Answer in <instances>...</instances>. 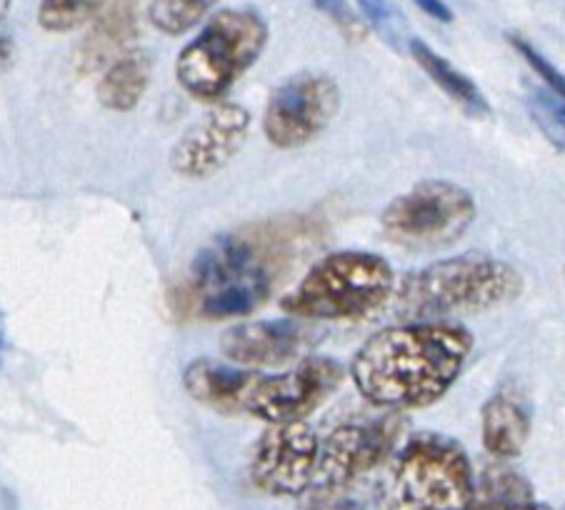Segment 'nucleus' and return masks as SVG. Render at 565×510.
<instances>
[{"mask_svg": "<svg viewBox=\"0 0 565 510\" xmlns=\"http://www.w3.org/2000/svg\"><path fill=\"white\" fill-rule=\"evenodd\" d=\"M318 241L320 223L308 215H280L223 233L193 258L188 298L209 320L256 314Z\"/></svg>", "mask_w": 565, "mask_h": 510, "instance_id": "1", "label": "nucleus"}, {"mask_svg": "<svg viewBox=\"0 0 565 510\" xmlns=\"http://www.w3.org/2000/svg\"><path fill=\"white\" fill-rule=\"evenodd\" d=\"M470 351L473 336L454 320L388 326L358 348L351 378L358 393L379 408H426L458 381Z\"/></svg>", "mask_w": 565, "mask_h": 510, "instance_id": "2", "label": "nucleus"}, {"mask_svg": "<svg viewBox=\"0 0 565 510\" xmlns=\"http://www.w3.org/2000/svg\"><path fill=\"white\" fill-rule=\"evenodd\" d=\"M523 293L521 270L491 255L466 253L408 273L393 288L398 318L408 323L440 316L478 314L505 306Z\"/></svg>", "mask_w": 565, "mask_h": 510, "instance_id": "3", "label": "nucleus"}, {"mask_svg": "<svg viewBox=\"0 0 565 510\" xmlns=\"http://www.w3.org/2000/svg\"><path fill=\"white\" fill-rule=\"evenodd\" d=\"M268 35L266 18L256 8H223L178 53L175 78L195 100L221 103L258 63Z\"/></svg>", "mask_w": 565, "mask_h": 510, "instance_id": "4", "label": "nucleus"}, {"mask_svg": "<svg viewBox=\"0 0 565 510\" xmlns=\"http://www.w3.org/2000/svg\"><path fill=\"white\" fill-rule=\"evenodd\" d=\"M391 263L371 251H338L318 258L280 308L298 320H361L388 304Z\"/></svg>", "mask_w": 565, "mask_h": 510, "instance_id": "5", "label": "nucleus"}, {"mask_svg": "<svg viewBox=\"0 0 565 510\" xmlns=\"http://www.w3.org/2000/svg\"><path fill=\"white\" fill-rule=\"evenodd\" d=\"M476 478L466 450L438 433H418L393 460L385 510H468Z\"/></svg>", "mask_w": 565, "mask_h": 510, "instance_id": "6", "label": "nucleus"}, {"mask_svg": "<svg viewBox=\"0 0 565 510\" xmlns=\"http://www.w3.org/2000/svg\"><path fill=\"white\" fill-rule=\"evenodd\" d=\"M478 219L476 198L463 185L430 178L395 195L383 208L381 229L406 248H443L456 243Z\"/></svg>", "mask_w": 565, "mask_h": 510, "instance_id": "7", "label": "nucleus"}, {"mask_svg": "<svg viewBox=\"0 0 565 510\" xmlns=\"http://www.w3.org/2000/svg\"><path fill=\"white\" fill-rule=\"evenodd\" d=\"M341 110V85L328 73L303 71L282 81L263 110V134L280 150L308 146Z\"/></svg>", "mask_w": 565, "mask_h": 510, "instance_id": "8", "label": "nucleus"}, {"mask_svg": "<svg viewBox=\"0 0 565 510\" xmlns=\"http://www.w3.org/2000/svg\"><path fill=\"white\" fill-rule=\"evenodd\" d=\"M403 433L401 418H383L373 423H348L335 428L318 446L313 484L308 493L316 500H331L343 490L353 488L363 476L395 450Z\"/></svg>", "mask_w": 565, "mask_h": 510, "instance_id": "9", "label": "nucleus"}, {"mask_svg": "<svg viewBox=\"0 0 565 510\" xmlns=\"http://www.w3.org/2000/svg\"><path fill=\"white\" fill-rule=\"evenodd\" d=\"M343 378V365L333 358H303L288 373L258 375L243 403V413L268 425L300 423L341 389Z\"/></svg>", "mask_w": 565, "mask_h": 510, "instance_id": "10", "label": "nucleus"}, {"mask_svg": "<svg viewBox=\"0 0 565 510\" xmlns=\"http://www.w3.org/2000/svg\"><path fill=\"white\" fill-rule=\"evenodd\" d=\"M250 113L241 103H218L195 120L171 148V170L185 181H205L218 176L246 146Z\"/></svg>", "mask_w": 565, "mask_h": 510, "instance_id": "11", "label": "nucleus"}, {"mask_svg": "<svg viewBox=\"0 0 565 510\" xmlns=\"http://www.w3.org/2000/svg\"><path fill=\"white\" fill-rule=\"evenodd\" d=\"M320 440L306 421L270 425L250 460V480L263 493L298 498L313 484Z\"/></svg>", "mask_w": 565, "mask_h": 510, "instance_id": "12", "label": "nucleus"}, {"mask_svg": "<svg viewBox=\"0 0 565 510\" xmlns=\"http://www.w3.org/2000/svg\"><path fill=\"white\" fill-rule=\"evenodd\" d=\"M316 340V330L306 320L276 318L248 320L233 326L221 338V351L231 363L243 368H270L290 363L306 353Z\"/></svg>", "mask_w": 565, "mask_h": 510, "instance_id": "13", "label": "nucleus"}, {"mask_svg": "<svg viewBox=\"0 0 565 510\" xmlns=\"http://www.w3.org/2000/svg\"><path fill=\"white\" fill-rule=\"evenodd\" d=\"M258 375L260 373L256 371L213 361V358H195L183 371V389L205 408L223 415H235L243 413V403H246Z\"/></svg>", "mask_w": 565, "mask_h": 510, "instance_id": "14", "label": "nucleus"}, {"mask_svg": "<svg viewBox=\"0 0 565 510\" xmlns=\"http://www.w3.org/2000/svg\"><path fill=\"white\" fill-rule=\"evenodd\" d=\"M88 25L90 31L75 53L81 73L103 71L110 61L130 51V43L138 35V0H110Z\"/></svg>", "mask_w": 565, "mask_h": 510, "instance_id": "15", "label": "nucleus"}, {"mask_svg": "<svg viewBox=\"0 0 565 510\" xmlns=\"http://www.w3.org/2000/svg\"><path fill=\"white\" fill-rule=\"evenodd\" d=\"M483 446L495 458H518L531 438V413L513 395L495 393L480 413Z\"/></svg>", "mask_w": 565, "mask_h": 510, "instance_id": "16", "label": "nucleus"}, {"mask_svg": "<svg viewBox=\"0 0 565 510\" xmlns=\"http://www.w3.org/2000/svg\"><path fill=\"white\" fill-rule=\"evenodd\" d=\"M150 75H153V61L140 49H130L116 61H110L100 73L98 81V100L103 108L128 113L143 100Z\"/></svg>", "mask_w": 565, "mask_h": 510, "instance_id": "17", "label": "nucleus"}, {"mask_svg": "<svg viewBox=\"0 0 565 510\" xmlns=\"http://www.w3.org/2000/svg\"><path fill=\"white\" fill-rule=\"evenodd\" d=\"M408 51L420 68L426 71L428 78L436 83L438 88L446 91V96L460 103L468 113H473V116H488V113H491V106H488L483 91H480L466 73H460L454 63H448L443 55L433 51L426 41H420V38H411Z\"/></svg>", "mask_w": 565, "mask_h": 510, "instance_id": "18", "label": "nucleus"}, {"mask_svg": "<svg viewBox=\"0 0 565 510\" xmlns=\"http://www.w3.org/2000/svg\"><path fill=\"white\" fill-rule=\"evenodd\" d=\"M221 0H150L148 21L163 35L178 38L209 18Z\"/></svg>", "mask_w": 565, "mask_h": 510, "instance_id": "19", "label": "nucleus"}, {"mask_svg": "<svg viewBox=\"0 0 565 510\" xmlns=\"http://www.w3.org/2000/svg\"><path fill=\"white\" fill-rule=\"evenodd\" d=\"M533 500V490L529 480L513 474V470H493L476 486L473 503L480 510H511Z\"/></svg>", "mask_w": 565, "mask_h": 510, "instance_id": "20", "label": "nucleus"}, {"mask_svg": "<svg viewBox=\"0 0 565 510\" xmlns=\"http://www.w3.org/2000/svg\"><path fill=\"white\" fill-rule=\"evenodd\" d=\"M110 0H41L38 25L49 33H71L88 25Z\"/></svg>", "mask_w": 565, "mask_h": 510, "instance_id": "21", "label": "nucleus"}, {"mask_svg": "<svg viewBox=\"0 0 565 510\" xmlns=\"http://www.w3.org/2000/svg\"><path fill=\"white\" fill-rule=\"evenodd\" d=\"M328 21H331L338 31L343 33L345 41L363 43L369 35V25L363 23V18L353 11V6L348 0H310Z\"/></svg>", "mask_w": 565, "mask_h": 510, "instance_id": "22", "label": "nucleus"}, {"mask_svg": "<svg viewBox=\"0 0 565 510\" xmlns=\"http://www.w3.org/2000/svg\"><path fill=\"white\" fill-rule=\"evenodd\" d=\"M508 43L513 45L515 49V53L521 55V59L531 65V71L539 75V78L548 85L551 88V93H555V96H561L563 98V93H565V85H563V73L555 68V65L545 59V55L541 53V51H535L533 45L525 41V38H521V35H508Z\"/></svg>", "mask_w": 565, "mask_h": 510, "instance_id": "23", "label": "nucleus"}, {"mask_svg": "<svg viewBox=\"0 0 565 510\" xmlns=\"http://www.w3.org/2000/svg\"><path fill=\"white\" fill-rule=\"evenodd\" d=\"M355 3L363 13V23L373 25L388 41H398L401 18L391 6V0H355Z\"/></svg>", "mask_w": 565, "mask_h": 510, "instance_id": "24", "label": "nucleus"}, {"mask_svg": "<svg viewBox=\"0 0 565 510\" xmlns=\"http://www.w3.org/2000/svg\"><path fill=\"white\" fill-rule=\"evenodd\" d=\"M416 6L423 13L436 18L440 23H454V11H450L446 0H416Z\"/></svg>", "mask_w": 565, "mask_h": 510, "instance_id": "25", "label": "nucleus"}, {"mask_svg": "<svg viewBox=\"0 0 565 510\" xmlns=\"http://www.w3.org/2000/svg\"><path fill=\"white\" fill-rule=\"evenodd\" d=\"M15 61V43L6 28H0V75L11 68Z\"/></svg>", "mask_w": 565, "mask_h": 510, "instance_id": "26", "label": "nucleus"}, {"mask_svg": "<svg viewBox=\"0 0 565 510\" xmlns=\"http://www.w3.org/2000/svg\"><path fill=\"white\" fill-rule=\"evenodd\" d=\"M511 510H553V508L545 506V503H533V500H529V503H523V506H518V508H511Z\"/></svg>", "mask_w": 565, "mask_h": 510, "instance_id": "27", "label": "nucleus"}, {"mask_svg": "<svg viewBox=\"0 0 565 510\" xmlns=\"http://www.w3.org/2000/svg\"><path fill=\"white\" fill-rule=\"evenodd\" d=\"M3 346H6V326H3V316H0V355H3Z\"/></svg>", "mask_w": 565, "mask_h": 510, "instance_id": "28", "label": "nucleus"}, {"mask_svg": "<svg viewBox=\"0 0 565 510\" xmlns=\"http://www.w3.org/2000/svg\"><path fill=\"white\" fill-rule=\"evenodd\" d=\"M13 0H0V21H3V15L8 13V8H11Z\"/></svg>", "mask_w": 565, "mask_h": 510, "instance_id": "29", "label": "nucleus"}, {"mask_svg": "<svg viewBox=\"0 0 565 510\" xmlns=\"http://www.w3.org/2000/svg\"><path fill=\"white\" fill-rule=\"evenodd\" d=\"M468 510H480V508H476V506H470V508H468Z\"/></svg>", "mask_w": 565, "mask_h": 510, "instance_id": "30", "label": "nucleus"}]
</instances>
